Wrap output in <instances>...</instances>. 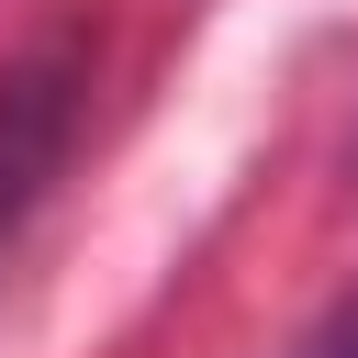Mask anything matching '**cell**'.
Returning <instances> with one entry per match:
<instances>
[{"label": "cell", "mask_w": 358, "mask_h": 358, "mask_svg": "<svg viewBox=\"0 0 358 358\" xmlns=\"http://www.w3.org/2000/svg\"><path fill=\"white\" fill-rule=\"evenodd\" d=\"M78 112H90V34L56 22V34H34V45L0 67V257H11V235L34 224L45 179L67 168Z\"/></svg>", "instance_id": "obj_1"}, {"label": "cell", "mask_w": 358, "mask_h": 358, "mask_svg": "<svg viewBox=\"0 0 358 358\" xmlns=\"http://www.w3.org/2000/svg\"><path fill=\"white\" fill-rule=\"evenodd\" d=\"M291 358H358V291H347V302H336V313H324V324H313Z\"/></svg>", "instance_id": "obj_2"}]
</instances>
